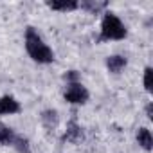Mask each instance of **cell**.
Segmentation results:
<instances>
[{
    "mask_svg": "<svg viewBox=\"0 0 153 153\" xmlns=\"http://www.w3.org/2000/svg\"><path fill=\"white\" fill-rule=\"evenodd\" d=\"M63 99L68 105H87L90 99V92L87 90V87L81 81L67 83L63 90Z\"/></svg>",
    "mask_w": 153,
    "mask_h": 153,
    "instance_id": "obj_3",
    "label": "cell"
},
{
    "mask_svg": "<svg viewBox=\"0 0 153 153\" xmlns=\"http://www.w3.org/2000/svg\"><path fill=\"white\" fill-rule=\"evenodd\" d=\"M47 7L59 13H70L79 9V2L78 0H52V2H47Z\"/></svg>",
    "mask_w": 153,
    "mask_h": 153,
    "instance_id": "obj_7",
    "label": "cell"
},
{
    "mask_svg": "<svg viewBox=\"0 0 153 153\" xmlns=\"http://www.w3.org/2000/svg\"><path fill=\"white\" fill-rule=\"evenodd\" d=\"M135 139H137V144H139L142 149H146V151H151V148H153V137H151V131H149V128H146V126L139 128V130H137V135H135Z\"/></svg>",
    "mask_w": 153,
    "mask_h": 153,
    "instance_id": "obj_9",
    "label": "cell"
},
{
    "mask_svg": "<svg viewBox=\"0 0 153 153\" xmlns=\"http://www.w3.org/2000/svg\"><path fill=\"white\" fill-rule=\"evenodd\" d=\"M61 139L67 140V142H79L83 139V128L78 124L76 119H72V121L67 123V130H65V133H63Z\"/></svg>",
    "mask_w": 153,
    "mask_h": 153,
    "instance_id": "obj_5",
    "label": "cell"
},
{
    "mask_svg": "<svg viewBox=\"0 0 153 153\" xmlns=\"http://www.w3.org/2000/svg\"><path fill=\"white\" fill-rule=\"evenodd\" d=\"M105 7H106V2H94V0H85V2H79V9H85V11H88L92 15H97Z\"/></svg>",
    "mask_w": 153,
    "mask_h": 153,
    "instance_id": "obj_11",
    "label": "cell"
},
{
    "mask_svg": "<svg viewBox=\"0 0 153 153\" xmlns=\"http://www.w3.org/2000/svg\"><path fill=\"white\" fill-rule=\"evenodd\" d=\"M63 79L67 81V83H74V81H81L79 79V72L78 70H68L65 76H63Z\"/></svg>",
    "mask_w": 153,
    "mask_h": 153,
    "instance_id": "obj_14",
    "label": "cell"
},
{
    "mask_svg": "<svg viewBox=\"0 0 153 153\" xmlns=\"http://www.w3.org/2000/svg\"><path fill=\"white\" fill-rule=\"evenodd\" d=\"M16 135H18V133H16L11 126H7V124H4L2 121H0V144H2V146H11V148H13Z\"/></svg>",
    "mask_w": 153,
    "mask_h": 153,
    "instance_id": "obj_10",
    "label": "cell"
},
{
    "mask_svg": "<svg viewBox=\"0 0 153 153\" xmlns=\"http://www.w3.org/2000/svg\"><path fill=\"white\" fill-rule=\"evenodd\" d=\"M146 117H148L149 121L153 119V103H151V101L146 105Z\"/></svg>",
    "mask_w": 153,
    "mask_h": 153,
    "instance_id": "obj_15",
    "label": "cell"
},
{
    "mask_svg": "<svg viewBox=\"0 0 153 153\" xmlns=\"http://www.w3.org/2000/svg\"><path fill=\"white\" fill-rule=\"evenodd\" d=\"M24 45H25V52L29 54V58L33 61H36L40 65H51L54 61V51L45 43L42 34L31 25L25 29Z\"/></svg>",
    "mask_w": 153,
    "mask_h": 153,
    "instance_id": "obj_1",
    "label": "cell"
},
{
    "mask_svg": "<svg viewBox=\"0 0 153 153\" xmlns=\"http://www.w3.org/2000/svg\"><path fill=\"white\" fill-rule=\"evenodd\" d=\"M126 65H128V59L123 54H112L106 58V68L110 74H121L126 68Z\"/></svg>",
    "mask_w": 153,
    "mask_h": 153,
    "instance_id": "obj_6",
    "label": "cell"
},
{
    "mask_svg": "<svg viewBox=\"0 0 153 153\" xmlns=\"http://www.w3.org/2000/svg\"><path fill=\"white\" fill-rule=\"evenodd\" d=\"M22 112V105L13 96H2L0 97V115H15Z\"/></svg>",
    "mask_w": 153,
    "mask_h": 153,
    "instance_id": "obj_4",
    "label": "cell"
},
{
    "mask_svg": "<svg viewBox=\"0 0 153 153\" xmlns=\"http://www.w3.org/2000/svg\"><path fill=\"white\" fill-rule=\"evenodd\" d=\"M142 83H144L146 92H148V94H151V92H153V68H151V67H146V68H144Z\"/></svg>",
    "mask_w": 153,
    "mask_h": 153,
    "instance_id": "obj_13",
    "label": "cell"
},
{
    "mask_svg": "<svg viewBox=\"0 0 153 153\" xmlns=\"http://www.w3.org/2000/svg\"><path fill=\"white\" fill-rule=\"evenodd\" d=\"M13 148H15L18 153H31V144H29V139H27V137H24V135H20V133L16 135Z\"/></svg>",
    "mask_w": 153,
    "mask_h": 153,
    "instance_id": "obj_12",
    "label": "cell"
},
{
    "mask_svg": "<svg viewBox=\"0 0 153 153\" xmlns=\"http://www.w3.org/2000/svg\"><path fill=\"white\" fill-rule=\"evenodd\" d=\"M128 36V27L124 22L112 11H105L101 18L99 42H121Z\"/></svg>",
    "mask_w": 153,
    "mask_h": 153,
    "instance_id": "obj_2",
    "label": "cell"
},
{
    "mask_svg": "<svg viewBox=\"0 0 153 153\" xmlns=\"http://www.w3.org/2000/svg\"><path fill=\"white\" fill-rule=\"evenodd\" d=\"M40 121H42V124H43L47 130H54V128L58 126V123H59L58 110H54V108H47V110H43L42 115H40Z\"/></svg>",
    "mask_w": 153,
    "mask_h": 153,
    "instance_id": "obj_8",
    "label": "cell"
}]
</instances>
